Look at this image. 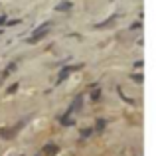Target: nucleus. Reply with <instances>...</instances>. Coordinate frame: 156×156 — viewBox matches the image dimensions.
<instances>
[{
  "label": "nucleus",
  "mask_w": 156,
  "mask_h": 156,
  "mask_svg": "<svg viewBox=\"0 0 156 156\" xmlns=\"http://www.w3.org/2000/svg\"><path fill=\"white\" fill-rule=\"evenodd\" d=\"M55 146H53V144H50V146H48V148H46V154H53V152H55Z\"/></svg>",
  "instance_id": "1"
}]
</instances>
